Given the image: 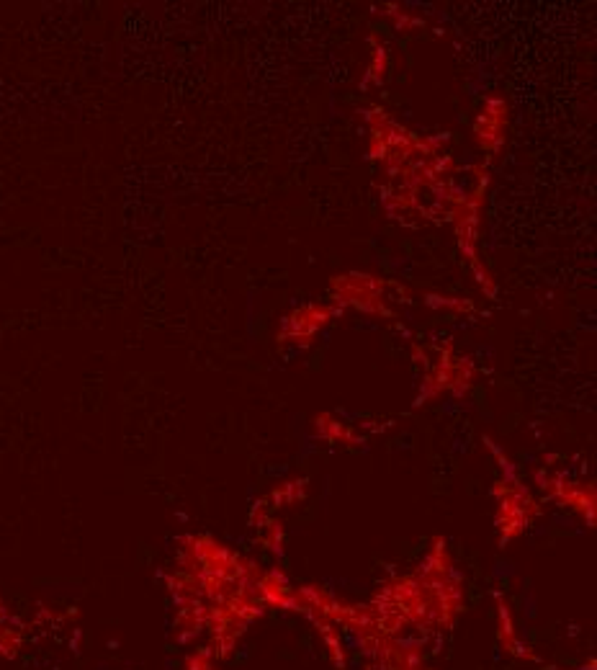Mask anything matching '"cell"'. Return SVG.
<instances>
[{"label": "cell", "instance_id": "cell-4", "mask_svg": "<svg viewBox=\"0 0 597 670\" xmlns=\"http://www.w3.org/2000/svg\"><path fill=\"white\" fill-rule=\"evenodd\" d=\"M500 640H502V647H505L507 652H513V655H515L518 640H515L513 622H510V611H507V606L502 603V598H500Z\"/></svg>", "mask_w": 597, "mask_h": 670}, {"label": "cell", "instance_id": "cell-1", "mask_svg": "<svg viewBox=\"0 0 597 670\" xmlns=\"http://www.w3.org/2000/svg\"><path fill=\"white\" fill-rule=\"evenodd\" d=\"M495 493L500 495L497 524H500L502 539H515L528 526L531 516H536V503L531 500V495L513 482H497Z\"/></svg>", "mask_w": 597, "mask_h": 670}, {"label": "cell", "instance_id": "cell-3", "mask_svg": "<svg viewBox=\"0 0 597 670\" xmlns=\"http://www.w3.org/2000/svg\"><path fill=\"white\" fill-rule=\"evenodd\" d=\"M559 485H546V482H543V490L549 488L551 490V495H554L556 500H559L561 506L564 508H572V511H579L582 513V516H585V521H595V493H592V490H585V488H579V485H574V482H564L559 477Z\"/></svg>", "mask_w": 597, "mask_h": 670}, {"label": "cell", "instance_id": "cell-2", "mask_svg": "<svg viewBox=\"0 0 597 670\" xmlns=\"http://www.w3.org/2000/svg\"><path fill=\"white\" fill-rule=\"evenodd\" d=\"M505 122H507V106L497 98L487 101V106L482 109L477 119V140L479 145L487 147L489 153H497V147L502 145V132H505Z\"/></svg>", "mask_w": 597, "mask_h": 670}]
</instances>
